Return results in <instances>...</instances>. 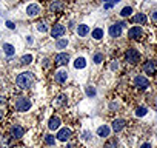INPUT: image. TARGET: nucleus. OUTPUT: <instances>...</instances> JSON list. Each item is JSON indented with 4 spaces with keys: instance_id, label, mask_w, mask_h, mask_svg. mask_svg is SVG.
<instances>
[{
    "instance_id": "1",
    "label": "nucleus",
    "mask_w": 157,
    "mask_h": 148,
    "mask_svg": "<svg viewBox=\"0 0 157 148\" xmlns=\"http://www.w3.org/2000/svg\"><path fill=\"white\" fill-rule=\"evenodd\" d=\"M16 82H17V87L26 90V88H29L34 83V74L32 72H22V74H19V76H17Z\"/></svg>"
},
{
    "instance_id": "2",
    "label": "nucleus",
    "mask_w": 157,
    "mask_h": 148,
    "mask_svg": "<svg viewBox=\"0 0 157 148\" xmlns=\"http://www.w3.org/2000/svg\"><path fill=\"white\" fill-rule=\"evenodd\" d=\"M16 108H17V111H26L31 108V102L26 97H19L16 102Z\"/></svg>"
},
{
    "instance_id": "3",
    "label": "nucleus",
    "mask_w": 157,
    "mask_h": 148,
    "mask_svg": "<svg viewBox=\"0 0 157 148\" xmlns=\"http://www.w3.org/2000/svg\"><path fill=\"white\" fill-rule=\"evenodd\" d=\"M125 57H126V60H128L130 63H137V62L140 60V54H139L137 50H128Z\"/></svg>"
},
{
    "instance_id": "4",
    "label": "nucleus",
    "mask_w": 157,
    "mask_h": 148,
    "mask_svg": "<svg viewBox=\"0 0 157 148\" xmlns=\"http://www.w3.org/2000/svg\"><path fill=\"white\" fill-rule=\"evenodd\" d=\"M134 85H136L137 88H140V90H145V88L149 87V80H148L146 77H143V76H137V77L134 79Z\"/></svg>"
},
{
    "instance_id": "5",
    "label": "nucleus",
    "mask_w": 157,
    "mask_h": 148,
    "mask_svg": "<svg viewBox=\"0 0 157 148\" xmlns=\"http://www.w3.org/2000/svg\"><path fill=\"white\" fill-rule=\"evenodd\" d=\"M63 34H65V26H63V25H59V23H57V25L53 26V29H51V35H53V37H56V39H57V37H62Z\"/></svg>"
},
{
    "instance_id": "6",
    "label": "nucleus",
    "mask_w": 157,
    "mask_h": 148,
    "mask_svg": "<svg viewBox=\"0 0 157 148\" xmlns=\"http://www.w3.org/2000/svg\"><path fill=\"white\" fill-rule=\"evenodd\" d=\"M145 72H146V74H149V76L155 74V72H157V63H155V62H152V60L146 62V63H145Z\"/></svg>"
},
{
    "instance_id": "7",
    "label": "nucleus",
    "mask_w": 157,
    "mask_h": 148,
    "mask_svg": "<svg viewBox=\"0 0 157 148\" xmlns=\"http://www.w3.org/2000/svg\"><path fill=\"white\" fill-rule=\"evenodd\" d=\"M109 34H111V37H119L122 34V23H114L109 28Z\"/></svg>"
},
{
    "instance_id": "8",
    "label": "nucleus",
    "mask_w": 157,
    "mask_h": 148,
    "mask_svg": "<svg viewBox=\"0 0 157 148\" xmlns=\"http://www.w3.org/2000/svg\"><path fill=\"white\" fill-rule=\"evenodd\" d=\"M69 137H71V130H68V128H62L57 134V139L62 140V142H66Z\"/></svg>"
},
{
    "instance_id": "9",
    "label": "nucleus",
    "mask_w": 157,
    "mask_h": 148,
    "mask_svg": "<svg viewBox=\"0 0 157 148\" xmlns=\"http://www.w3.org/2000/svg\"><path fill=\"white\" fill-rule=\"evenodd\" d=\"M142 29L139 28V26H134V28H131L130 31H128V37H131V39H140L142 37Z\"/></svg>"
},
{
    "instance_id": "10",
    "label": "nucleus",
    "mask_w": 157,
    "mask_h": 148,
    "mask_svg": "<svg viewBox=\"0 0 157 148\" xmlns=\"http://www.w3.org/2000/svg\"><path fill=\"white\" fill-rule=\"evenodd\" d=\"M68 60H69V56H68L66 53H60V54H57V57H56V63H57V65H65Z\"/></svg>"
},
{
    "instance_id": "11",
    "label": "nucleus",
    "mask_w": 157,
    "mask_h": 148,
    "mask_svg": "<svg viewBox=\"0 0 157 148\" xmlns=\"http://www.w3.org/2000/svg\"><path fill=\"white\" fill-rule=\"evenodd\" d=\"M26 13H28V16L34 17V16H37L38 13H40V8H38V5H29L26 8Z\"/></svg>"
},
{
    "instance_id": "12",
    "label": "nucleus",
    "mask_w": 157,
    "mask_h": 148,
    "mask_svg": "<svg viewBox=\"0 0 157 148\" xmlns=\"http://www.w3.org/2000/svg\"><path fill=\"white\" fill-rule=\"evenodd\" d=\"M23 128L22 127H19V125H16V127H13V130H11V134H13V137H16V139H19V137H22L23 136Z\"/></svg>"
},
{
    "instance_id": "13",
    "label": "nucleus",
    "mask_w": 157,
    "mask_h": 148,
    "mask_svg": "<svg viewBox=\"0 0 157 148\" xmlns=\"http://www.w3.org/2000/svg\"><path fill=\"white\" fill-rule=\"evenodd\" d=\"M48 127H49V130H57L59 127H60V119L59 117H51L49 119V124H48Z\"/></svg>"
},
{
    "instance_id": "14",
    "label": "nucleus",
    "mask_w": 157,
    "mask_h": 148,
    "mask_svg": "<svg viewBox=\"0 0 157 148\" xmlns=\"http://www.w3.org/2000/svg\"><path fill=\"white\" fill-rule=\"evenodd\" d=\"M123 127H125V120H122V119H115L112 122V130L114 131H120Z\"/></svg>"
},
{
    "instance_id": "15",
    "label": "nucleus",
    "mask_w": 157,
    "mask_h": 148,
    "mask_svg": "<svg viewBox=\"0 0 157 148\" xmlns=\"http://www.w3.org/2000/svg\"><path fill=\"white\" fill-rule=\"evenodd\" d=\"M66 77H68V72L66 71H57V74H56V80L59 83H63L66 80Z\"/></svg>"
},
{
    "instance_id": "16",
    "label": "nucleus",
    "mask_w": 157,
    "mask_h": 148,
    "mask_svg": "<svg viewBox=\"0 0 157 148\" xmlns=\"http://www.w3.org/2000/svg\"><path fill=\"white\" fill-rule=\"evenodd\" d=\"M77 32H78V35H86L88 32H89V26L88 25H78V28H77Z\"/></svg>"
},
{
    "instance_id": "17",
    "label": "nucleus",
    "mask_w": 157,
    "mask_h": 148,
    "mask_svg": "<svg viewBox=\"0 0 157 148\" xmlns=\"http://www.w3.org/2000/svg\"><path fill=\"white\" fill-rule=\"evenodd\" d=\"M97 134H99L100 137H106V136H109V128H108L106 125H103V127H99V130H97Z\"/></svg>"
},
{
    "instance_id": "18",
    "label": "nucleus",
    "mask_w": 157,
    "mask_h": 148,
    "mask_svg": "<svg viewBox=\"0 0 157 148\" xmlns=\"http://www.w3.org/2000/svg\"><path fill=\"white\" fill-rule=\"evenodd\" d=\"M85 65H86V62H85V59H83V57H77V59H75V62H74V66H75L77 69L85 68Z\"/></svg>"
},
{
    "instance_id": "19",
    "label": "nucleus",
    "mask_w": 157,
    "mask_h": 148,
    "mask_svg": "<svg viewBox=\"0 0 157 148\" xmlns=\"http://www.w3.org/2000/svg\"><path fill=\"white\" fill-rule=\"evenodd\" d=\"M91 35L94 37L96 40H100L102 37H103V29H102V28H96V29L93 31V34H91Z\"/></svg>"
},
{
    "instance_id": "20",
    "label": "nucleus",
    "mask_w": 157,
    "mask_h": 148,
    "mask_svg": "<svg viewBox=\"0 0 157 148\" xmlns=\"http://www.w3.org/2000/svg\"><path fill=\"white\" fill-rule=\"evenodd\" d=\"M3 50H5V53H6L8 56H13V54H14V46L9 45V43H5V45H3Z\"/></svg>"
},
{
    "instance_id": "21",
    "label": "nucleus",
    "mask_w": 157,
    "mask_h": 148,
    "mask_svg": "<svg viewBox=\"0 0 157 148\" xmlns=\"http://www.w3.org/2000/svg\"><path fill=\"white\" fill-rule=\"evenodd\" d=\"M134 22H136V23H145V22H146V16H145V14H137V16L134 17Z\"/></svg>"
},
{
    "instance_id": "22",
    "label": "nucleus",
    "mask_w": 157,
    "mask_h": 148,
    "mask_svg": "<svg viewBox=\"0 0 157 148\" xmlns=\"http://www.w3.org/2000/svg\"><path fill=\"white\" fill-rule=\"evenodd\" d=\"M131 13H133V8L126 6V8H123V9H122V13H120V14H122L123 17H128V16H131Z\"/></svg>"
},
{
    "instance_id": "23",
    "label": "nucleus",
    "mask_w": 157,
    "mask_h": 148,
    "mask_svg": "<svg viewBox=\"0 0 157 148\" xmlns=\"http://www.w3.org/2000/svg\"><path fill=\"white\" fill-rule=\"evenodd\" d=\"M60 9H62V3H60V2H56V3L51 5V11L56 13V11H60Z\"/></svg>"
},
{
    "instance_id": "24",
    "label": "nucleus",
    "mask_w": 157,
    "mask_h": 148,
    "mask_svg": "<svg viewBox=\"0 0 157 148\" xmlns=\"http://www.w3.org/2000/svg\"><path fill=\"white\" fill-rule=\"evenodd\" d=\"M66 45H68V40H66V39H62V40L57 42V48H65Z\"/></svg>"
},
{
    "instance_id": "25",
    "label": "nucleus",
    "mask_w": 157,
    "mask_h": 148,
    "mask_svg": "<svg viewBox=\"0 0 157 148\" xmlns=\"http://www.w3.org/2000/svg\"><path fill=\"white\" fill-rule=\"evenodd\" d=\"M31 60H32V56H31V54H26V56L22 57V63H29Z\"/></svg>"
},
{
    "instance_id": "26",
    "label": "nucleus",
    "mask_w": 157,
    "mask_h": 148,
    "mask_svg": "<svg viewBox=\"0 0 157 148\" xmlns=\"http://www.w3.org/2000/svg\"><path fill=\"white\" fill-rule=\"evenodd\" d=\"M136 114H137L139 117H140V116H145V114H146V108H137Z\"/></svg>"
},
{
    "instance_id": "27",
    "label": "nucleus",
    "mask_w": 157,
    "mask_h": 148,
    "mask_svg": "<svg viewBox=\"0 0 157 148\" xmlns=\"http://www.w3.org/2000/svg\"><path fill=\"white\" fill-rule=\"evenodd\" d=\"M115 145H117V140H115V139H112V140H109V142L105 145V148H114Z\"/></svg>"
},
{
    "instance_id": "28",
    "label": "nucleus",
    "mask_w": 157,
    "mask_h": 148,
    "mask_svg": "<svg viewBox=\"0 0 157 148\" xmlns=\"http://www.w3.org/2000/svg\"><path fill=\"white\" fill-rule=\"evenodd\" d=\"M102 60H103V56H102L100 53H97V54L94 56V62H96V63H100Z\"/></svg>"
},
{
    "instance_id": "29",
    "label": "nucleus",
    "mask_w": 157,
    "mask_h": 148,
    "mask_svg": "<svg viewBox=\"0 0 157 148\" xmlns=\"http://www.w3.org/2000/svg\"><path fill=\"white\" fill-rule=\"evenodd\" d=\"M45 142H46L48 145H53V143H54V136H46Z\"/></svg>"
},
{
    "instance_id": "30",
    "label": "nucleus",
    "mask_w": 157,
    "mask_h": 148,
    "mask_svg": "<svg viewBox=\"0 0 157 148\" xmlns=\"http://www.w3.org/2000/svg\"><path fill=\"white\" fill-rule=\"evenodd\" d=\"M37 29H38V31H42V32H45V31H46V26H45L43 23H38V26H37Z\"/></svg>"
},
{
    "instance_id": "31",
    "label": "nucleus",
    "mask_w": 157,
    "mask_h": 148,
    "mask_svg": "<svg viewBox=\"0 0 157 148\" xmlns=\"http://www.w3.org/2000/svg\"><path fill=\"white\" fill-rule=\"evenodd\" d=\"M6 26H8V28H9V29H14V28H16V25H14V23H13V22H9V20H8V22H6Z\"/></svg>"
},
{
    "instance_id": "32",
    "label": "nucleus",
    "mask_w": 157,
    "mask_h": 148,
    "mask_svg": "<svg viewBox=\"0 0 157 148\" xmlns=\"http://www.w3.org/2000/svg\"><path fill=\"white\" fill-rule=\"evenodd\" d=\"M86 93H88L89 96H94V94H96V90H94V88H88V90H86Z\"/></svg>"
},
{
    "instance_id": "33",
    "label": "nucleus",
    "mask_w": 157,
    "mask_h": 148,
    "mask_svg": "<svg viewBox=\"0 0 157 148\" xmlns=\"http://www.w3.org/2000/svg\"><path fill=\"white\" fill-rule=\"evenodd\" d=\"M114 3H115V2H112V3H106V5H105V8H106V9H109V8H112V5H114Z\"/></svg>"
},
{
    "instance_id": "34",
    "label": "nucleus",
    "mask_w": 157,
    "mask_h": 148,
    "mask_svg": "<svg viewBox=\"0 0 157 148\" xmlns=\"http://www.w3.org/2000/svg\"><path fill=\"white\" fill-rule=\"evenodd\" d=\"M140 148H151V145H149V143H143Z\"/></svg>"
},
{
    "instance_id": "35",
    "label": "nucleus",
    "mask_w": 157,
    "mask_h": 148,
    "mask_svg": "<svg viewBox=\"0 0 157 148\" xmlns=\"http://www.w3.org/2000/svg\"><path fill=\"white\" fill-rule=\"evenodd\" d=\"M3 102H5V100H3V97H2V96H0V105H2Z\"/></svg>"
},
{
    "instance_id": "36",
    "label": "nucleus",
    "mask_w": 157,
    "mask_h": 148,
    "mask_svg": "<svg viewBox=\"0 0 157 148\" xmlns=\"http://www.w3.org/2000/svg\"><path fill=\"white\" fill-rule=\"evenodd\" d=\"M152 17H154V19H155V20H157V11H155V13H154V14H152Z\"/></svg>"
},
{
    "instance_id": "37",
    "label": "nucleus",
    "mask_w": 157,
    "mask_h": 148,
    "mask_svg": "<svg viewBox=\"0 0 157 148\" xmlns=\"http://www.w3.org/2000/svg\"><path fill=\"white\" fill-rule=\"evenodd\" d=\"M2 116H3V111H2V109H0V119H2Z\"/></svg>"
},
{
    "instance_id": "38",
    "label": "nucleus",
    "mask_w": 157,
    "mask_h": 148,
    "mask_svg": "<svg viewBox=\"0 0 157 148\" xmlns=\"http://www.w3.org/2000/svg\"><path fill=\"white\" fill-rule=\"evenodd\" d=\"M103 2H111L112 3V2H115V0H103Z\"/></svg>"
}]
</instances>
